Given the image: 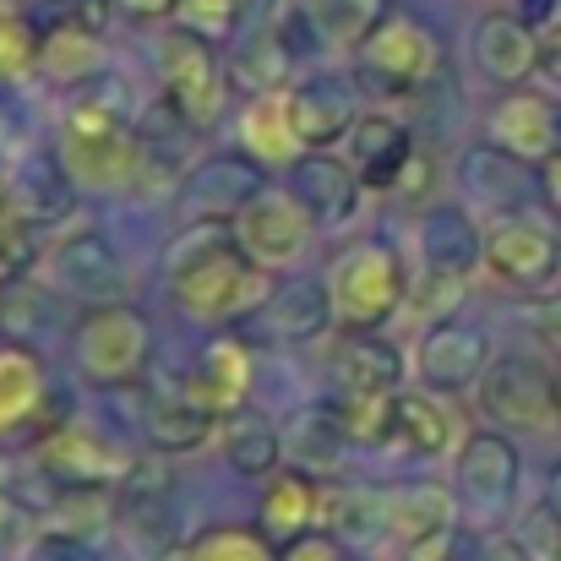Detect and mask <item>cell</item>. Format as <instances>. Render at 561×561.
Listing matches in <instances>:
<instances>
[{
  "label": "cell",
  "mask_w": 561,
  "mask_h": 561,
  "mask_svg": "<svg viewBox=\"0 0 561 561\" xmlns=\"http://www.w3.org/2000/svg\"><path fill=\"white\" fill-rule=\"evenodd\" d=\"M164 278L175 306L196 322H240L256 317L273 295V273H262L240 245L234 229L196 218L186 234L164 251Z\"/></svg>",
  "instance_id": "6da1fadb"
},
{
  "label": "cell",
  "mask_w": 561,
  "mask_h": 561,
  "mask_svg": "<svg viewBox=\"0 0 561 561\" xmlns=\"http://www.w3.org/2000/svg\"><path fill=\"white\" fill-rule=\"evenodd\" d=\"M328 295H333V322L350 333H376L381 322H392L409 300V278L403 262L387 245H350L333 273H328Z\"/></svg>",
  "instance_id": "7a4b0ae2"
},
{
  "label": "cell",
  "mask_w": 561,
  "mask_h": 561,
  "mask_svg": "<svg viewBox=\"0 0 561 561\" xmlns=\"http://www.w3.org/2000/svg\"><path fill=\"white\" fill-rule=\"evenodd\" d=\"M159 82H164V99L170 110L186 121L191 131H207L218 126L224 104H229V66L218 60L213 38L175 27L159 38Z\"/></svg>",
  "instance_id": "3957f363"
},
{
  "label": "cell",
  "mask_w": 561,
  "mask_h": 561,
  "mask_svg": "<svg viewBox=\"0 0 561 561\" xmlns=\"http://www.w3.org/2000/svg\"><path fill=\"white\" fill-rule=\"evenodd\" d=\"M436 60H442L436 33L420 16H409V11H381L376 27L355 44L360 77L371 88H381V93H414V88H425L436 77Z\"/></svg>",
  "instance_id": "277c9868"
},
{
  "label": "cell",
  "mask_w": 561,
  "mask_h": 561,
  "mask_svg": "<svg viewBox=\"0 0 561 561\" xmlns=\"http://www.w3.org/2000/svg\"><path fill=\"white\" fill-rule=\"evenodd\" d=\"M77 371L99 387H126L148 371L153 328L137 306H93L77 328Z\"/></svg>",
  "instance_id": "5b68a950"
},
{
  "label": "cell",
  "mask_w": 561,
  "mask_h": 561,
  "mask_svg": "<svg viewBox=\"0 0 561 561\" xmlns=\"http://www.w3.org/2000/svg\"><path fill=\"white\" fill-rule=\"evenodd\" d=\"M480 409L502 431H551L561 420L557 371H546L535 355H502L480 376Z\"/></svg>",
  "instance_id": "8992f818"
},
{
  "label": "cell",
  "mask_w": 561,
  "mask_h": 561,
  "mask_svg": "<svg viewBox=\"0 0 561 561\" xmlns=\"http://www.w3.org/2000/svg\"><path fill=\"white\" fill-rule=\"evenodd\" d=\"M229 229H234V245H240L262 273H284V267H295V262L311 251L317 218L300 207L295 191L262 186L245 207H240V218H234Z\"/></svg>",
  "instance_id": "52a82bcc"
},
{
  "label": "cell",
  "mask_w": 561,
  "mask_h": 561,
  "mask_svg": "<svg viewBox=\"0 0 561 561\" xmlns=\"http://www.w3.org/2000/svg\"><path fill=\"white\" fill-rule=\"evenodd\" d=\"M60 170L77 191H126L142 175V142L126 121L115 126H93V131H71L60 126Z\"/></svg>",
  "instance_id": "ba28073f"
},
{
  "label": "cell",
  "mask_w": 561,
  "mask_h": 561,
  "mask_svg": "<svg viewBox=\"0 0 561 561\" xmlns=\"http://www.w3.org/2000/svg\"><path fill=\"white\" fill-rule=\"evenodd\" d=\"M485 267L513 289H546L561 273V240L524 213H502L485 229Z\"/></svg>",
  "instance_id": "9c48e42d"
},
{
  "label": "cell",
  "mask_w": 561,
  "mask_h": 561,
  "mask_svg": "<svg viewBox=\"0 0 561 561\" xmlns=\"http://www.w3.org/2000/svg\"><path fill=\"white\" fill-rule=\"evenodd\" d=\"M518 480H524V463L502 431H474L458 447V496L474 518H502L513 507Z\"/></svg>",
  "instance_id": "30bf717a"
},
{
  "label": "cell",
  "mask_w": 561,
  "mask_h": 561,
  "mask_svg": "<svg viewBox=\"0 0 561 561\" xmlns=\"http://www.w3.org/2000/svg\"><path fill=\"white\" fill-rule=\"evenodd\" d=\"M44 469L60 474L66 485H115V480H131V453L121 442H110L99 425L88 420H66L44 447H38Z\"/></svg>",
  "instance_id": "8fae6325"
},
{
  "label": "cell",
  "mask_w": 561,
  "mask_h": 561,
  "mask_svg": "<svg viewBox=\"0 0 561 561\" xmlns=\"http://www.w3.org/2000/svg\"><path fill=\"white\" fill-rule=\"evenodd\" d=\"M474 66L502 82V88H524L540 71V27L524 11H485L469 33Z\"/></svg>",
  "instance_id": "7c38bea8"
},
{
  "label": "cell",
  "mask_w": 561,
  "mask_h": 561,
  "mask_svg": "<svg viewBox=\"0 0 561 561\" xmlns=\"http://www.w3.org/2000/svg\"><path fill=\"white\" fill-rule=\"evenodd\" d=\"M491 366V344L480 328L469 322H436L420 339V381L425 392H463L480 387V376Z\"/></svg>",
  "instance_id": "4fadbf2b"
},
{
  "label": "cell",
  "mask_w": 561,
  "mask_h": 561,
  "mask_svg": "<svg viewBox=\"0 0 561 561\" xmlns=\"http://www.w3.org/2000/svg\"><path fill=\"white\" fill-rule=\"evenodd\" d=\"M284 99H289V121H295V131H300L306 148H333V142H344L350 126L360 121L355 88H350L344 77H328V71L300 77L295 88H284Z\"/></svg>",
  "instance_id": "5bb4252c"
},
{
  "label": "cell",
  "mask_w": 561,
  "mask_h": 561,
  "mask_svg": "<svg viewBox=\"0 0 561 561\" xmlns=\"http://www.w3.org/2000/svg\"><path fill=\"white\" fill-rule=\"evenodd\" d=\"M491 142L507 148L513 159L524 164H551L561 153V137H557V104L546 93H529V88H513L496 110H491Z\"/></svg>",
  "instance_id": "9a60e30c"
},
{
  "label": "cell",
  "mask_w": 561,
  "mask_h": 561,
  "mask_svg": "<svg viewBox=\"0 0 561 561\" xmlns=\"http://www.w3.org/2000/svg\"><path fill=\"white\" fill-rule=\"evenodd\" d=\"M344 159H350V170L360 175V186L398 191L403 175H409V164H414V142H409V131H403L392 115H376L371 110V115H360V121L350 126Z\"/></svg>",
  "instance_id": "2e32d148"
},
{
  "label": "cell",
  "mask_w": 561,
  "mask_h": 561,
  "mask_svg": "<svg viewBox=\"0 0 561 561\" xmlns=\"http://www.w3.org/2000/svg\"><path fill=\"white\" fill-rule=\"evenodd\" d=\"M262 191V164L256 159H240V153H224V159H207L196 164L181 186V207L191 218H240V207Z\"/></svg>",
  "instance_id": "e0dca14e"
},
{
  "label": "cell",
  "mask_w": 561,
  "mask_h": 561,
  "mask_svg": "<svg viewBox=\"0 0 561 561\" xmlns=\"http://www.w3.org/2000/svg\"><path fill=\"white\" fill-rule=\"evenodd\" d=\"M420 256L425 273H447V278H469L485 262V234L474 229L469 207L436 202L420 213Z\"/></svg>",
  "instance_id": "ac0fdd59"
},
{
  "label": "cell",
  "mask_w": 561,
  "mask_h": 561,
  "mask_svg": "<svg viewBox=\"0 0 561 561\" xmlns=\"http://www.w3.org/2000/svg\"><path fill=\"white\" fill-rule=\"evenodd\" d=\"M360 175L350 170V159L328 153V148H311L300 153L295 164V196L300 207L317 218V224H350L360 213Z\"/></svg>",
  "instance_id": "d6986e66"
},
{
  "label": "cell",
  "mask_w": 561,
  "mask_h": 561,
  "mask_svg": "<svg viewBox=\"0 0 561 561\" xmlns=\"http://www.w3.org/2000/svg\"><path fill=\"white\" fill-rule=\"evenodd\" d=\"M344 453H350V431L339 403H306L284 431V458L311 480H333L344 469Z\"/></svg>",
  "instance_id": "ffe728a7"
},
{
  "label": "cell",
  "mask_w": 561,
  "mask_h": 561,
  "mask_svg": "<svg viewBox=\"0 0 561 561\" xmlns=\"http://www.w3.org/2000/svg\"><path fill=\"white\" fill-rule=\"evenodd\" d=\"M186 398L207 414H240L251 398V350L240 339H213L186 376Z\"/></svg>",
  "instance_id": "44dd1931"
},
{
  "label": "cell",
  "mask_w": 561,
  "mask_h": 561,
  "mask_svg": "<svg viewBox=\"0 0 561 561\" xmlns=\"http://www.w3.org/2000/svg\"><path fill=\"white\" fill-rule=\"evenodd\" d=\"M240 148L245 159H256L262 170H295L306 142L289 121V99L284 88L278 93H251V104L240 110Z\"/></svg>",
  "instance_id": "7402d4cb"
},
{
  "label": "cell",
  "mask_w": 561,
  "mask_h": 561,
  "mask_svg": "<svg viewBox=\"0 0 561 561\" xmlns=\"http://www.w3.org/2000/svg\"><path fill=\"white\" fill-rule=\"evenodd\" d=\"M33 71L44 82H55V88H88V82H99L110 71V44L82 22H60L38 38V66Z\"/></svg>",
  "instance_id": "603a6c76"
},
{
  "label": "cell",
  "mask_w": 561,
  "mask_h": 561,
  "mask_svg": "<svg viewBox=\"0 0 561 561\" xmlns=\"http://www.w3.org/2000/svg\"><path fill=\"white\" fill-rule=\"evenodd\" d=\"M262 317V333L267 344H311L333 328V295L328 284H284L267 295V306L256 311Z\"/></svg>",
  "instance_id": "cb8c5ba5"
},
{
  "label": "cell",
  "mask_w": 561,
  "mask_h": 561,
  "mask_svg": "<svg viewBox=\"0 0 561 561\" xmlns=\"http://www.w3.org/2000/svg\"><path fill=\"white\" fill-rule=\"evenodd\" d=\"M458 524V496L442 480H409L387 491V535L414 546L425 535H442Z\"/></svg>",
  "instance_id": "d4e9b609"
},
{
  "label": "cell",
  "mask_w": 561,
  "mask_h": 561,
  "mask_svg": "<svg viewBox=\"0 0 561 561\" xmlns=\"http://www.w3.org/2000/svg\"><path fill=\"white\" fill-rule=\"evenodd\" d=\"M322 507L328 502H322L311 474L278 469V474H267V491H262V529L278 535V540H295V535H306L322 518Z\"/></svg>",
  "instance_id": "484cf974"
},
{
  "label": "cell",
  "mask_w": 561,
  "mask_h": 561,
  "mask_svg": "<svg viewBox=\"0 0 561 561\" xmlns=\"http://www.w3.org/2000/svg\"><path fill=\"white\" fill-rule=\"evenodd\" d=\"M392 436L420 458H442L453 447L458 425H453V414L436 392H398L392 398Z\"/></svg>",
  "instance_id": "4316f807"
},
{
  "label": "cell",
  "mask_w": 561,
  "mask_h": 561,
  "mask_svg": "<svg viewBox=\"0 0 561 561\" xmlns=\"http://www.w3.org/2000/svg\"><path fill=\"white\" fill-rule=\"evenodd\" d=\"M333 371H339V387H344V392H398L403 355H398V344H387V339H376V333H355V339H344Z\"/></svg>",
  "instance_id": "83f0119b"
},
{
  "label": "cell",
  "mask_w": 561,
  "mask_h": 561,
  "mask_svg": "<svg viewBox=\"0 0 561 561\" xmlns=\"http://www.w3.org/2000/svg\"><path fill=\"white\" fill-rule=\"evenodd\" d=\"M44 360L22 344H0V436H11L16 425L33 420V409L44 403Z\"/></svg>",
  "instance_id": "f1b7e54d"
},
{
  "label": "cell",
  "mask_w": 561,
  "mask_h": 561,
  "mask_svg": "<svg viewBox=\"0 0 561 561\" xmlns=\"http://www.w3.org/2000/svg\"><path fill=\"white\" fill-rule=\"evenodd\" d=\"M224 458L234 474H251V480H267L278 474L284 463V431L262 414H229V431H224Z\"/></svg>",
  "instance_id": "f546056e"
},
{
  "label": "cell",
  "mask_w": 561,
  "mask_h": 561,
  "mask_svg": "<svg viewBox=\"0 0 561 561\" xmlns=\"http://www.w3.org/2000/svg\"><path fill=\"white\" fill-rule=\"evenodd\" d=\"M289 66H295V44L278 27H256L240 44V55L229 60V82H245L251 93H278V82L289 77Z\"/></svg>",
  "instance_id": "4dcf8cb0"
},
{
  "label": "cell",
  "mask_w": 561,
  "mask_h": 561,
  "mask_svg": "<svg viewBox=\"0 0 561 561\" xmlns=\"http://www.w3.org/2000/svg\"><path fill=\"white\" fill-rule=\"evenodd\" d=\"M524 159H513L507 148L485 142L463 153V186L474 191L480 207H518V181H524Z\"/></svg>",
  "instance_id": "1f68e13d"
},
{
  "label": "cell",
  "mask_w": 561,
  "mask_h": 561,
  "mask_svg": "<svg viewBox=\"0 0 561 561\" xmlns=\"http://www.w3.org/2000/svg\"><path fill=\"white\" fill-rule=\"evenodd\" d=\"M328 524H333V535H344L350 546H371L387 535V491H371V485H344L333 502H328V513H322Z\"/></svg>",
  "instance_id": "d6a6232c"
},
{
  "label": "cell",
  "mask_w": 561,
  "mask_h": 561,
  "mask_svg": "<svg viewBox=\"0 0 561 561\" xmlns=\"http://www.w3.org/2000/svg\"><path fill=\"white\" fill-rule=\"evenodd\" d=\"M55 278H60L66 289H77V295L99 300V295H110V289H115L121 267H115L110 245L88 234V240H71V245H60V256H55Z\"/></svg>",
  "instance_id": "836d02e7"
},
{
  "label": "cell",
  "mask_w": 561,
  "mask_h": 561,
  "mask_svg": "<svg viewBox=\"0 0 561 561\" xmlns=\"http://www.w3.org/2000/svg\"><path fill=\"white\" fill-rule=\"evenodd\" d=\"M148 436H153V447H164V453H191V447H202L207 436H213V414L196 403V398H159L153 409H148Z\"/></svg>",
  "instance_id": "e575fe53"
},
{
  "label": "cell",
  "mask_w": 561,
  "mask_h": 561,
  "mask_svg": "<svg viewBox=\"0 0 561 561\" xmlns=\"http://www.w3.org/2000/svg\"><path fill=\"white\" fill-rule=\"evenodd\" d=\"M186 561H278V551L256 535V529H240V524H224V529H207L186 546Z\"/></svg>",
  "instance_id": "d590c367"
},
{
  "label": "cell",
  "mask_w": 561,
  "mask_h": 561,
  "mask_svg": "<svg viewBox=\"0 0 561 561\" xmlns=\"http://www.w3.org/2000/svg\"><path fill=\"white\" fill-rule=\"evenodd\" d=\"M381 11H387L381 0H317V5H311V22H317L328 38L360 44V38L376 27V16H381Z\"/></svg>",
  "instance_id": "8d00e7d4"
},
{
  "label": "cell",
  "mask_w": 561,
  "mask_h": 561,
  "mask_svg": "<svg viewBox=\"0 0 561 561\" xmlns=\"http://www.w3.org/2000/svg\"><path fill=\"white\" fill-rule=\"evenodd\" d=\"M392 398L398 392H344L339 398V414H344L350 442H381V436H392Z\"/></svg>",
  "instance_id": "74e56055"
},
{
  "label": "cell",
  "mask_w": 561,
  "mask_h": 561,
  "mask_svg": "<svg viewBox=\"0 0 561 561\" xmlns=\"http://www.w3.org/2000/svg\"><path fill=\"white\" fill-rule=\"evenodd\" d=\"M513 540L524 546V557L529 561H561V507L551 502V496L535 502V507H524Z\"/></svg>",
  "instance_id": "f35d334b"
},
{
  "label": "cell",
  "mask_w": 561,
  "mask_h": 561,
  "mask_svg": "<svg viewBox=\"0 0 561 561\" xmlns=\"http://www.w3.org/2000/svg\"><path fill=\"white\" fill-rule=\"evenodd\" d=\"M181 27L191 33H202V38H229V33H240L251 16H245V0H181Z\"/></svg>",
  "instance_id": "ab89813d"
},
{
  "label": "cell",
  "mask_w": 561,
  "mask_h": 561,
  "mask_svg": "<svg viewBox=\"0 0 561 561\" xmlns=\"http://www.w3.org/2000/svg\"><path fill=\"white\" fill-rule=\"evenodd\" d=\"M33 66H38V38H33L27 16L0 0V77H22Z\"/></svg>",
  "instance_id": "60d3db41"
},
{
  "label": "cell",
  "mask_w": 561,
  "mask_h": 561,
  "mask_svg": "<svg viewBox=\"0 0 561 561\" xmlns=\"http://www.w3.org/2000/svg\"><path fill=\"white\" fill-rule=\"evenodd\" d=\"M480 551H474V540L453 524V529H442V535H425V540H414L409 546V557L403 561H474Z\"/></svg>",
  "instance_id": "b9f144b4"
},
{
  "label": "cell",
  "mask_w": 561,
  "mask_h": 561,
  "mask_svg": "<svg viewBox=\"0 0 561 561\" xmlns=\"http://www.w3.org/2000/svg\"><path fill=\"white\" fill-rule=\"evenodd\" d=\"M278 561H344V557H339V540H333V535H322V529H306V535L284 540Z\"/></svg>",
  "instance_id": "7bdbcfd3"
},
{
  "label": "cell",
  "mask_w": 561,
  "mask_h": 561,
  "mask_svg": "<svg viewBox=\"0 0 561 561\" xmlns=\"http://www.w3.org/2000/svg\"><path fill=\"white\" fill-rule=\"evenodd\" d=\"M540 77L561 88V16H551L540 27Z\"/></svg>",
  "instance_id": "ee69618b"
},
{
  "label": "cell",
  "mask_w": 561,
  "mask_h": 561,
  "mask_svg": "<svg viewBox=\"0 0 561 561\" xmlns=\"http://www.w3.org/2000/svg\"><path fill=\"white\" fill-rule=\"evenodd\" d=\"M121 11H131V16H142V22H159V16H175L181 11V0H115Z\"/></svg>",
  "instance_id": "f6af8a7d"
},
{
  "label": "cell",
  "mask_w": 561,
  "mask_h": 561,
  "mask_svg": "<svg viewBox=\"0 0 561 561\" xmlns=\"http://www.w3.org/2000/svg\"><path fill=\"white\" fill-rule=\"evenodd\" d=\"M474 561H529V557H524V546H518V540H502V535H496V540H485V546H480V557Z\"/></svg>",
  "instance_id": "bcb514c9"
},
{
  "label": "cell",
  "mask_w": 561,
  "mask_h": 561,
  "mask_svg": "<svg viewBox=\"0 0 561 561\" xmlns=\"http://www.w3.org/2000/svg\"><path fill=\"white\" fill-rule=\"evenodd\" d=\"M535 328H540V339H551V344L561 350V300H551V306L535 311Z\"/></svg>",
  "instance_id": "7dc6e473"
},
{
  "label": "cell",
  "mask_w": 561,
  "mask_h": 561,
  "mask_svg": "<svg viewBox=\"0 0 561 561\" xmlns=\"http://www.w3.org/2000/svg\"><path fill=\"white\" fill-rule=\"evenodd\" d=\"M540 186H546V196H551V207L561 213V159H551V164H546V181H540Z\"/></svg>",
  "instance_id": "c3c4849f"
},
{
  "label": "cell",
  "mask_w": 561,
  "mask_h": 561,
  "mask_svg": "<svg viewBox=\"0 0 561 561\" xmlns=\"http://www.w3.org/2000/svg\"><path fill=\"white\" fill-rule=\"evenodd\" d=\"M11 524H16V502H11V496L0 491V540L11 535Z\"/></svg>",
  "instance_id": "681fc988"
},
{
  "label": "cell",
  "mask_w": 561,
  "mask_h": 561,
  "mask_svg": "<svg viewBox=\"0 0 561 561\" xmlns=\"http://www.w3.org/2000/svg\"><path fill=\"white\" fill-rule=\"evenodd\" d=\"M551 502L561 507V463H557V474H551Z\"/></svg>",
  "instance_id": "f907efd6"
},
{
  "label": "cell",
  "mask_w": 561,
  "mask_h": 561,
  "mask_svg": "<svg viewBox=\"0 0 561 561\" xmlns=\"http://www.w3.org/2000/svg\"><path fill=\"white\" fill-rule=\"evenodd\" d=\"M5 137H11V121H5V110H0V148H5Z\"/></svg>",
  "instance_id": "816d5d0a"
},
{
  "label": "cell",
  "mask_w": 561,
  "mask_h": 561,
  "mask_svg": "<svg viewBox=\"0 0 561 561\" xmlns=\"http://www.w3.org/2000/svg\"><path fill=\"white\" fill-rule=\"evenodd\" d=\"M557 398H561V371H557Z\"/></svg>",
  "instance_id": "f5cc1de1"
}]
</instances>
